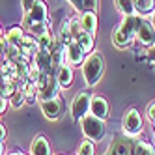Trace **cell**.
Masks as SVG:
<instances>
[{"label":"cell","instance_id":"cell-1","mask_svg":"<svg viewBox=\"0 0 155 155\" xmlns=\"http://www.w3.org/2000/svg\"><path fill=\"white\" fill-rule=\"evenodd\" d=\"M25 26L30 30L32 36L41 38L51 32V26L47 23V4L45 0H36L32 8L25 13Z\"/></svg>","mask_w":155,"mask_h":155},{"label":"cell","instance_id":"cell-2","mask_svg":"<svg viewBox=\"0 0 155 155\" xmlns=\"http://www.w3.org/2000/svg\"><path fill=\"white\" fill-rule=\"evenodd\" d=\"M137 25H138V15H129L120 21V25L116 26L114 36H112V41L118 49H125L135 41Z\"/></svg>","mask_w":155,"mask_h":155},{"label":"cell","instance_id":"cell-3","mask_svg":"<svg viewBox=\"0 0 155 155\" xmlns=\"http://www.w3.org/2000/svg\"><path fill=\"white\" fill-rule=\"evenodd\" d=\"M105 71V60L99 52H90L82 62V75L88 86H95L103 77Z\"/></svg>","mask_w":155,"mask_h":155},{"label":"cell","instance_id":"cell-4","mask_svg":"<svg viewBox=\"0 0 155 155\" xmlns=\"http://www.w3.org/2000/svg\"><path fill=\"white\" fill-rule=\"evenodd\" d=\"M81 125H82V133H84V137H86L88 140H92V142H94V140H95V142L103 140L105 133H107L105 121H103V120H99V118H95L94 114L84 116V118L81 120Z\"/></svg>","mask_w":155,"mask_h":155},{"label":"cell","instance_id":"cell-5","mask_svg":"<svg viewBox=\"0 0 155 155\" xmlns=\"http://www.w3.org/2000/svg\"><path fill=\"white\" fill-rule=\"evenodd\" d=\"M38 97L39 101H45V99H52V97H58V81L56 77H52L51 73H41L39 81H38Z\"/></svg>","mask_w":155,"mask_h":155},{"label":"cell","instance_id":"cell-6","mask_svg":"<svg viewBox=\"0 0 155 155\" xmlns=\"http://www.w3.org/2000/svg\"><path fill=\"white\" fill-rule=\"evenodd\" d=\"M135 39L144 47H153L155 45V28L151 25V21H148L146 17L138 15V25H137V34Z\"/></svg>","mask_w":155,"mask_h":155},{"label":"cell","instance_id":"cell-7","mask_svg":"<svg viewBox=\"0 0 155 155\" xmlns=\"http://www.w3.org/2000/svg\"><path fill=\"white\" fill-rule=\"evenodd\" d=\"M90 103H92V94H88V92H79L73 97L71 116L75 121H81L84 116L90 114Z\"/></svg>","mask_w":155,"mask_h":155},{"label":"cell","instance_id":"cell-8","mask_svg":"<svg viewBox=\"0 0 155 155\" xmlns=\"http://www.w3.org/2000/svg\"><path fill=\"white\" fill-rule=\"evenodd\" d=\"M121 127H124V133L127 137H135L142 131V116L137 108H129L124 114V120H121Z\"/></svg>","mask_w":155,"mask_h":155},{"label":"cell","instance_id":"cell-9","mask_svg":"<svg viewBox=\"0 0 155 155\" xmlns=\"http://www.w3.org/2000/svg\"><path fill=\"white\" fill-rule=\"evenodd\" d=\"M84 58H86V54L79 47L77 41H71V43H68V45L64 47V64L71 65V68H79V65H82Z\"/></svg>","mask_w":155,"mask_h":155},{"label":"cell","instance_id":"cell-10","mask_svg":"<svg viewBox=\"0 0 155 155\" xmlns=\"http://www.w3.org/2000/svg\"><path fill=\"white\" fill-rule=\"evenodd\" d=\"M133 148L135 144L127 135H116L105 155H133Z\"/></svg>","mask_w":155,"mask_h":155},{"label":"cell","instance_id":"cell-11","mask_svg":"<svg viewBox=\"0 0 155 155\" xmlns=\"http://www.w3.org/2000/svg\"><path fill=\"white\" fill-rule=\"evenodd\" d=\"M41 112L47 120H60L64 114V103L60 97H52V99H45L41 101Z\"/></svg>","mask_w":155,"mask_h":155},{"label":"cell","instance_id":"cell-12","mask_svg":"<svg viewBox=\"0 0 155 155\" xmlns=\"http://www.w3.org/2000/svg\"><path fill=\"white\" fill-rule=\"evenodd\" d=\"M90 114H94L95 118L99 120H107L108 114H110V108H108V103L107 99L101 97V95H92V103H90Z\"/></svg>","mask_w":155,"mask_h":155},{"label":"cell","instance_id":"cell-13","mask_svg":"<svg viewBox=\"0 0 155 155\" xmlns=\"http://www.w3.org/2000/svg\"><path fill=\"white\" fill-rule=\"evenodd\" d=\"M34 64L39 68L41 73H51L52 71V54L47 51H38L34 54Z\"/></svg>","mask_w":155,"mask_h":155},{"label":"cell","instance_id":"cell-14","mask_svg":"<svg viewBox=\"0 0 155 155\" xmlns=\"http://www.w3.org/2000/svg\"><path fill=\"white\" fill-rule=\"evenodd\" d=\"M56 81L60 84V88H69L73 84V68L68 64H62L60 68L56 69Z\"/></svg>","mask_w":155,"mask_h":155},{"label":"cell","instance_id":"cell-15","mask_svg":"<svg viewBox=\"0 0 155 155\" xmlns=\"http://www.w3.org/2000/svg\"><path fill=\"white\" fill-rule=\"evenodd\" d=\"M30 155H51L49 140L43 135L34 137V140H32V144H30Z\"/></svg>","mask_w":155,"mask_h":155},{"label":"cell","instance_id":"cell-16","mask_svg":"<svg viewBox=\"0 0 155 155\" xmlns=\"http://www.w3.org/2000/svg\"><path fill=\"white\" fill-rule=\"evenodd\" d=\"M17 49L21 51V54H25V56H32L34 58V54L39 51V47H38V39L36 38H32V36H25L23 39H21V43L17 45Z\"/></svg>","mask_w":155,"mask_h":155},{"label":"cell","instance_id":"cell-17","mask_svg":"<svg viewBox=\"0 0 155 155\" xmlns=\"http://www.w3.org/2000/svg\"><path fill=\"white\" fill-rule=\"evenodd\" d=\"M81 28L82 32H86V34H95L97 32V13H92V12H84L81 15Z\"/></svg>","mask_w":155,"mask_h":155},{"label":"cell","instance_id":"cell-18","mask_svg":"<svg viewBox=\"0 0 155 155\" xmlns=\"http://www.w3.org/2000/svg\"><path fill=\"white\" fill-rule=\"evenodd\" d=\"M75 41L79 43V47L84 51V54H90V52H94L95 39H94V36H92V34H86V32H81V34H79V38H77Z\"/></svg>","mask_w":155,"mask_h":155},{"label":"cell","instance_id":"cell-19","mask_svg":"<svg viewBox=\"0 0 155 155\" xmlns=\"http://www.w3.org/2000/svg\"><path fill=\"white\" fill-rule=\"evenodd\" d=\"M135 9H137V15H151L155 12V0H135Z\"/></svg>","mask_w":155,"mask_h":155},{"label":"cell","instance_id":"cell-20","mask_svg":"<svg viewBox=\"0 0 155 155\" xmlns=\"http://www.w3.org/2000/svg\"><path fill=\"white\" fill-rule=\"evenodd\" d=\"M116 4V9L124 15V17H129V15H137V9H135V0H114Z\"/></svg>","mask_w":155,"mask_h":155},{"label":"cell","instance_id":"cell-21","mask_svg":"<svg viewBox=\"0 0 155 155\" xmlns=\"http://www.w3.org/2000/svg\"><path fill=\"white\" fill-rule=\"evenodd\" d=\"M6 41L9 43V45H13V47H17L19 43H21V39L25 38V32H23V28L21 26H12L8 32H6Z\"/></svg>","mask_w":155,"mask_h":155},{"label":"cell","instance_id":"cell-22","mask_svg":"<svg viewBox=\"0 0 155 155\" xmlns=\"http://www.w3.org/2000/svg\"><path fill=\"white\" fill-rule=\"evenodd\" d=\"M133 155H155V151L148 142H137L133 148Z\"/></svg>","mask_w":155,"mask_h":155},{"label":"cell","instance_id":"cell-23","mask_svg":"<svg viewBox=\"0 0 155 155\" xmlns=\"http://www.w3.org/2000/svg\"><path fill=\"white\" fill-rule=\"evenodd\" d=\"M77 153L79 155H95V146H94V142L92 140H82L81 142V146H79V150H77Z\"/></svg>","mask_w":155,"mask_h":155},{"label":"cell","instance_id":"cell-24","mask_svg":"<svg viewBox=\"0 0 155 155\" xmlns=\"http://www.w3.org/2000/svg\"><path fill=\"white\" fill-rule=\"evenodd\" d=\"M26 103V95H25V92H21V90H17L12 97H9V105H12L13 108H21Z\"/></svg>","mask_w":155,"mask_h":155},{"label":"cell","instance_id":"cell-25","mask_svg":"<svg viewBox=\"0 0 155 155\" xmlns=\"http://www.w3.org/2000/svg\"><path fill=\"white\" fill-rule=\"evenodd\" d=\"M97 4H99V0H82V4H81V12H92V13H97Z\"/></svg>","mask_w":155,"mask_h":155},{"label":"cell","instance_id":"cell-26","mask_svg":"<svg viewBox=\"0 0 155 155\" xmlns=\"http://www.w3.org/2000/svg\"><path fill=\"white\" fill-rule=\"evenodd\" d=\"M9 47H12V45H9V43L6 41V38H4V36H0V52H2L4 56H6V52L9 51Z\"/></svg>","mask_w":155,"mask_h":155},{"label":"cell","instance_id":"cell-27","mask_svg":"<svg viewBox=\"0 0 155 155\" xmlns=\"http://www.w3.org/2000/svg\"><path fill=\"white\" fill-rule=\"evenodd\" d=\"M6 108H8V101H6V97L0 94V114H4Z\"/></svg>","mask_w":155,"mask_h":155},{"label":"cell","instance_id":"cell-28","mask_svg":"<svg viewBox=\"0 0 155 155\" xmlns=\"http://www.w3.org/2000/svg\"><path fill=\"white\" fill-rule=\"evenodd\" d=\"M148 118H150L151 121H155V101L148 107Z\"/></svg>","mask_w":155,"mask_h":155},{"label":"cell","instance_id":"cell-29","mask_svg":"<svg viewBox=\"0 0 155 155\" xmlns=\"http://www.w3.org/2000/svg\"><path fill=\"white\" fill-rule=\"evenodd\" d=\"M151 25H153V28H155V12L151 13ZM150 56H151V60L155 62V45L151 47V52H150Z\"/></svg>","mask_w":155,"mask_h":155},{"label":"cell","instance_id":"cell-30","mask_svg":"<svg viewBox=\"0 0 155 155\" xmlns=\"http://www.w3.org/2000/svg\"><path fill=\"white\" fill-rule=\"evenodd\" d=\"M4 138H6V127L4 124H0V142H4Z\"/></svg>","mask_w":155,"mask_h":155},{"label":"cell","instance_id":"cell-31","mask_svg":"<svg viewBox=\"0 0 155 155\" xmlns=\"http://www.w3.org/2000/svg\"><path fill=\"white\" fill-rule=\"evenodd\" d=\"M69 2L75 6V9H79V12H81V4H82V0H69Z\"/></svg>","mask_w":155,"mask_h":155},{"label":"cell","instance_id":"cell-32","mask_svg":"<svg viewBox=\"0 0 155 155\" xmlns=\"http://www.w3.org/2000/svg\"><path fill=\"white\" fill-rule=\"evenodd\" d=\"M2 153H4V144L0 142V155H2Z\"/></svg>","mask_w":155,"mask_h":155},{"label":"cell","instance_id":"cell-33","mask_svg":"<svg viewBox=\"0 0 155 155\" xmlns=\"http://www.w3.org/2000/svg\"><path fill=\"white\" fill-rule=\"evenodd\" d=\"M9 155H23V153H17V151H13V153H9Z\"/></svg>","mask_w":155,"mask_h":155},{"label":"cell","instance_id":"cell-34","mask_svg":"<svg viewBox=\"0 0 155 155\" xmlns=\"http://www.w3.org/2000/svg\"><path fill=\"white\" fill-rule=\"evenodd\" d=\"M0 36H2V26H0Z\"/></svg>","mask_w":155,"mask_h":155},{"label":"cell","instance_id":"cell-35","mask_svg":"<svg viewBox=\"0 0 155 155\" xmlns=\"http://www.w3.org/2000/svg\"><path fill=\"white\" fill-rule=\"evenodd\" d=\"M153 129H155V121H153Z\"/></svg>","mask_w":155,"mask_h":155},{"label":"cell","instance_id":"cell-36","mask_svg":"<svg viewBox=\"0 0 155 155\" xmlns=\"http://www.w3.org/2000/svg\"><path fill=\"white\" fill-rule=\"evenodd\" d=\"M0 58H2V52H0Z\"/></svg>","mask_w":155,"mask_h":155}]
</instances>
